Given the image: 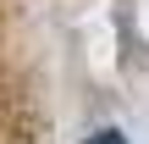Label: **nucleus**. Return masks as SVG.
I'll list each match as a JSON object with an SVG mask.
<instances>
[{"instance_id":"f257e3e1","label":"nucleus","mask_w":149,"mask_h":144,"mask_svg":"<svg viewBox=\"0 0 149 144\" xmlns=\"http://www.w3.org/2000/svg\"><path fill=\"white\" fill-rule=\"evenodd\" d=\"M88 144H127V139H122L116 128H100V133H94V139H88Z\"/></svg>"}]
</instances>
